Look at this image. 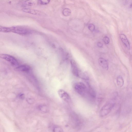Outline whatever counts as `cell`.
Returning <instances> with one entry per match:
<instances>
[{"label":"cell","instance_id":"6da1fadb","mask_svg":"<svg viewBox=\"0 0 132 132\" xmlns=\"http://www.w3.org/2000/svg\"><path fill=\"white\" fill-rule=\"evenodd\" d=\"M116 104V100L112 99L108 101L103 106L100 112L101 117H104L107 115L111 111Z\"/></svg>","mask_w":132,"mask_h":132},{"label":"cell","instance_id":"7a4b0ae2","mask_svg":"<svg viewBox=\"0 0 132 132\" xmlns=\"http://www.w3.org/2000/svg\"><path fill=\"white\" fill-rule=\"evenodd\" d=\"M11 32L21 35H27L31 34L32 31L30 29L21 26L11 27Z\"/></svg>","mask_w":132,"mask_h":132},{"label":"cell","instance_id":"3957f363","mask_svg":"<svg viewBox=\"0 0 132 132\" xmlns=\"http://www.w3.org/2000/svg\"><path fill=\"white\" fill-rule=\"evenodd\" d=\"M74 87L77 92L81 95H85L88 92L87 87L84 83L82 82L76 83L75 84Z\"/></svg>","mask_w":132,"mask_h":132},{"label":"cell","instance_id":"277c9868","mask_svg":"<svg viewBox=\"0 0 132 132\" xmlns=\"http://www.w3.org/2000/svg\"><path fill=\"white\" fill-rule=\"evenodd\" d=\"M0 56L1 58L9 62L13 66H18L19 65L18 61L12 56L7 54H2Z\"/></svg>","mask_w":132,"mask_h":132},{"label":"cell","instance_id":"5b68a950","mask_svg":"<svg viewBox=\"0 0 132 132\" xmlns=\"http://www.w3.org/2000/svg\"><path fill=\"white\" fill-rule=\"evenodd\" d=\"M22 10L23 12L39 16H47L45 13L40 11L29 8L22 9Z\"/></svg>","mask_w":132,"mask_h":132},{"label":"cell","instance_id":"8992f818","mask_svg":"<svg viewBox=\"0 0 132 132\" xmlns=\"http://www.w3.org/2000/svg\"><path fill=\"white\" fill-rule=\"evenodd\" d=\"M58 93L59 96L63 100L67 102L70 101L71 97L65 91L62 89H60Z\"/></svg>","mask_w":132,"mask_h":132},{"label":"cell","instance_id":"52a82bcc","mask_svg":"<svg viewBox=\"0 0 132 132\" xmlns=\"http://www.w3.org/2000/svg\"><path fill=\"white\" fill-rule=\"evenodd\" d=\"M124 7L129 10L132 11V0H120Z\"/></svg>","mask_w":132,"mask_h":132},{"label":"cell","instance_id":"ba28073f","mask_svg":"<svg viewBox=\"0 0 132 132\" xmlns=\"http://www.w3.org/2000/svg\"><path fill=\"white\" fill-rule=\"evenodd\" d=\"M120 38L121 41L128 50L131 49L130 44L127 37L124 34H121L120 35Z\"/></svg>","mask_w":132,"mask_h":132},{"label":"cell","instance_id":"9c48e42d","mask_svg":"<svg viewBox=\"0 0 132 132\" xmlns=\"http://www.w3.org/2000/svg\"><path fill=\"white\" fill-rule=\"evenodd\" d=\"M16 69L19 71L27 73L30 71L31 68L30 66L28 65H22L18 67Z\"/></svg>","mask_w":132,"mask_h":132},{"label":"cell","instance_id":"30bf717a","mask_svg":"<svg viewBox=\"0 0 132 132\" xmlns=\"http://www.w3.org/2000/svg\"><path fill=\"white\" fill-rule=\"evenodd\" d=\"M99 65L103 68L107 70L109 68L108 63L107 60L103 58H100L99 59Z\"/></svg>","mask_w":132,"mask_h":132},{"label":"cell","instance_id":"8fae6325","mask_svg":"<svg viewBox=\"0 0 132 132\" xmlns=\"http://www.w3.org/2000/svg\"><path fill=\"white\" fill-rule=\"evenodd\" d=\"M71 63L72 73L75 76L77 77L79 70H78L75 62L73 61H71Z\"/></svg>","mask_w":132,"mask_h":132},{"label":"cell","instance_id":"7c38bea8","mask_svg":"<svg viewBox=\"0 0 132 132\" xmlns=\"http://www.w3.org/2000/svg\"><path fill=\"white\" fill-rule=\"evenodd\" d=\"M88 92L92 98H95L96 97V94L95 91L89 84H88Z\"/></svg>","mask_w":132,"mask_h":132},{"label":"cell","instance_id":"4fadbf2b","mask_svg":"<svg viewBox=\"0 0 132 132\" xmlns=\"http://www.w3.org/2000/svg\"><path fill=\"white\" fill-rule=\"evenodd\" d=\"M124 83V80L122 76L120 75L118 76L117 79V83L118 86L120 87H122Z\"/></svg>","mask_w":132,"mask_h":132},{"label":"cell","instance_id":"5bb4252c","mask_svg":"<svg viewBox=\"0 0 132 132\" xmlns=\"http://www.w3.org/2000/svg\"><path fill=\"white\" fill-rule=\"evenodd\" d=\"M0 31L1 32L7 33L11 32V27L2 26L0 27Z\"/></svg>","mask_w":132,"mask_h":132},{"label":"cell","instance_id":"9a60e30c","mask_svg":"<svg viewBox=\"0 0 132 132\" xmlns=\"http://www.w3.org/2000/svg\"><path fill=\"white\" fill-rule=\"evenodd\" d=\"M71 13V10L68 9L66 8L63 11V14L65 16H67L70 15Z\"/></svg>","mask_w":132,"mask_h":132},{"label":"cell","instance_id":"2e32d148","mask_svg":"<svg viewBox=\"0 0 132 132\" xmlns=\"http://www.w3.org/2000/svg\"><path fill=\"white\" fill-rule=\"evenodd\" d=\"M38 1L40 4L45 5L48 4L50 2V0H38Z\"/></svg>","mask_w":132,"mask_h":132},{"label":"cell","instance_id":"e0dca14e","mask_svg":"<svg viewBox=\"0 0 132 132\" xmlns=\"http://www.w3.org/2000/svg\"><path fill=\"white\" fill-rule=\"evenodd\" d=\"M53 132H62L63 131L61 128L57 126H54L53 128Z\"/></svg>","mask_w":132,"mask_h":132},{"label":"cell","instance_id":"ac0fdd59","mask_svg":"<svg viewBox=\"0 0 132 132\" xmlns=\"http://www.w3.org/2000/svg\"><path fill=\"white\" fill-rule=\"evenodd\" d=\"M24 4L29 6H32L34 4V3L30 0H26L24 2Z\"/></svg>","mask_w":132,"mask_h":132},{"label":"cell","instance_id":"d6986e66","mask_svg":"<svg viewBox=\"0 0 132 132\" xmlns=\"http://www.w3.org/2000/svg\"><path fill=\"white\" fill-rule=\"evenodd\" d=\"M103 41L106 44H108L110 42V39L109 38L107 37H105L103 38Z\"/></svg>","mask_w":132,"mask_h":132},{"label":"cell","instance_id":"ffe728a7","mask_svg":"<svg viewBox=\"0 0 132 132\" xmlns=\"http://www.w3.org/2000/svg\"><path fill=\"white\" fill-rule=\"evenodd\" d=\"M88 28L92 32H93L95 30V27L94 25L92 24L89 25Z\"/></svg>","mask_w":132,"mask_h":132},{"label":"cell","instance_id":"44dd1931","mask_svg":"<svg viewBox=\"0 0 132 132\" xmlns=\"http://www.w3.org/2000/svg\"><path fill=\"white\" fill-rule=\"evenodd\" d=\"M97 45L100 48H102L103 46V44L101 42H98L97 43Z\"/></svg>","mask_w":132,"mask_h":132},{"label":"cell","instance_id":"7402d4cb","mask_svg":"<svg viewBox=\"0 0 132 132\" xmlns=\"http://www.w3.org/2000/svg\"><path fill=\"white\" fill-rule=\"evenodd\" d=\"M19 96L21 99H23L24 97V95L23 94H19Z\"/></svg>","mask_w":132,"mask_h":132},{"label":"cell","instance_id":"603a6c76","mask_svg":"<svg viewBox=\"0 0 132 132\" xmlns=\"http://www.w3.org/2000/svg\"></svg>","mask_w":132,"mask_h":132}]
</instances>
